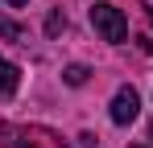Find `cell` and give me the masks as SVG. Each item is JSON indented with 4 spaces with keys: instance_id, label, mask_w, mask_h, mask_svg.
<instances>
[{
    "instance_id": "6",
    "label": "cell",
    "mask_w": 153,
    "mask_h": 148,
    "mask_svg": "<svg viewBox=\"0 0 153 148\" xmlns=\"http://www.w3.org/2000/svg\"><path fill=\"white\" fill-rule=\"evenodd\" d=\"M62 29H66V17H62V12H50V21H46V33H50V37H58Z\"/></svg>"
},
{
    "instance_id": "8",
    "label": "cell",
    "mask_w": 153,
    "mask_h": 148,
    "mask_svg": "<svg viewBox=\"0 0 153 148\" xmlns=\"http://www.w3.org/2000/svg\"><path fill=\"white\" fill-rule=\"evenodd\" d=\"M8 4H13V8H21V4H29V0H8Z\"/></svg>"
},
{
    "instance_id": "2",
    "label": "cell",
    "mask_w": 153,
    "mask_h": 148,
    "mask_svg": "<svg viewBox=\"0 0 153 148\" xmlns=\"http://www.w3.org/2000/svg\"><path fill=\"white\" fill-rule=\"evenodd\" d=\"M91 25L100 29L103 41H124L128 37V21L116 4H91Z\"/></svg>"
},
{
    "instance_id": "3",
    "label": "cell",
    "mask_w": 153,
    "mask_h": 148,
    "mask_svg": "<svg viewBox=\"0 0 153 148\" xmlns=\"http://www.w3.org/2000/svg\"><path fill=\"white\" fill-rule=\"evenodd\" d=\"M137 111H141V95L132 91V86H120L116 91V99H112V123H132L137 119Z\"/></svg>"
},
{
    "instance_id": "9",
    "label": "cell",
    "mask_w": 153,
    "mask_h": 148,
    "mask_svg": "<svg viewBox=\"0 0 153 148\" xmlns=\"http://www.w3.org/2000/svg\"><path fill=\"white\" fill-rule=\"evenodd\" d=\"M149 140H153V119H149Z\"/></svg>"
},
{
    "instance_id": "4",
    "label": "cell",
    "mask_w": 153,
    "mask_h": 148,
    "mask_svg": "<svg viewBox=\"0 0 153 148\" xmlns=\"http://www.w3.org/2000/svg\"><path fill=\"white\" fill-rule=\"evenodd\" d=\"M17 86H21V70H17L8 58H0V99H13Z\"/></svg>"
},
{
    "instance_id": "1",
    "label": "cell",
    "mask_w": 153,
    "mask_h": 148,
    "mask_svg": "<svg viewBox=\"0 0 153 148\" xmlns=\"http://www.w3.org/2000/svg\"><path fill=\"white\" fill-rule=\"evenodd\" d=\"M0 136H4L8 148H66L46 127H8V123H0Z\"/></svg>"
},
{
    "instance_id": "5",
    "label": "cell",
    "mask_w": 153,
    "mask_h": 148,
    "mask_svg": "<svg viewBox=\"0 0 153 148\" xmlns=\"http://www.w3.org/2000/svg\"><path fill=\"white\" fill-rule=\"evenodd\" d=\"M87 74H91V70H87V66H79V62H75V66H66V70H62V78H66L71 86H83V82H87Z\"/></svg>"
},
{
    "instance_id": "10",
    "label": "cell",
    "mask_w": 153,
    "mask_h": 148,
    "mask_svg": "<svg viewBox=\"0 0 153 148\" xmlns=\"http://www.w3.org/2000/svg\"><path fill=\"white\" fill-rule=\"evenodd\" d=\"M132 148H141V144H132Z\"/></svg>"
},
{
    "instance_id": "7",
    "label": "cell",
    "mask_w": 153,
    "mask_h": 148,
    "mask_svg": "<svg viewBox=\"0 0 153 148\" xmlns=\"http://www.w3.org/2000/svg\"><path fill=\"white\" fill-rule=\"evenodd\" d=\"M0 33H4L8 41H17V37H21V25H13V21H4V17H0Z\"/></svg>"
}]
</instances>
